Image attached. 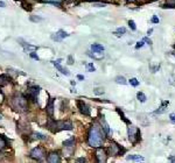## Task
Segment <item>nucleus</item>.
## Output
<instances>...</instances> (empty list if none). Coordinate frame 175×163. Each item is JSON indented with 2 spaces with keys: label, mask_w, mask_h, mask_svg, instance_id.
I'll return each instance as SVG.
<instances>
[{
  "label": "nucleus",
  "mask_w": 175,
  "mask_h": 163,
  "mask_svg": "<svg viewBox=\"0 0 175 163\" xmlns=\"http://www.w3.org/2000/svg\"><path fill=\"white\" fill-rule=\"evenodd\" d=\"M105 132L103 131L102 126L98 124H94L88 133V145L92 148H98L104 143L105 140Z\"/></svg>",
  "instance_id": "nucleus-1"
},
{
  "label": "nucleus",
  "mask_w": 175,
  "mask_h": 163,
  "mask_svg": "<svg viewBox=\"0 0 175 163\" xmlns=\"http://www.w3.org/2000/svg\"><path fill=\"white\" fill-rule=\"evenodd\" d=\"M73 127H74V126H73V122L69 121V120L56 121V120L50 119V120L47 122V128L50 129V131L54 132V133L60 132V131H71Z\"/></svg>",
  "instance_id": "nucleus-2"
},
{
  "label": "nucleus",
  "mask_w": 175,
  "mask_h": 163,
  "mask_svg": "<svg viewBox=\"0 0 175 163\" xmlns=\"http://www.w3.org/2000/svg\"><path fill=\"white\" fill-rule=\"evenodd\" d=\"M11 106L15 112H19V113L26 112L28 108L27 98L24 97L22 95H16L11 99Z\"/></svg>",
  "instance_id": "nucleus-3"
},
{
  "label": "nucleus",
  "mask_w": 175,
  "mask_h": 163,
  "mask_svg": "<svg viewBox=\"0 0 175 163\" xmlns=\"http://www.w3.org/2000/svg\"><path fill=\"white\" fill-rule=\"evenodd\" d=\"M127 133H128V140L131 142H132L133 145L138 143L140 141V129L136 126H132L131 125L128 128H127Z\"/></svg>",
  "instance_id": "nucleus-4"
},
{
  "label": "nucleus",
  "mask_w": 175,
  "mask_h": 163,
  "mask_svg": "<svg viewBox=\"0 0 175 163\" xmlns=\"http://www.w3.org/2000/svg\"><path fill=\"white\" fill-rule=\"evenodd\" d=\"M29 156L32 157V158H34V160H36V161H42L43 158L46 157V149L43 148V147H35V148H33L32 150H31V153H29Z\"/></svg>",
  "instance_id": "nucleus-5"
},
{
  "label": "nucleus",
  "mask_w": 175,
  "mask_h": 163,
  "mask_svg": "<svg viewBox=\"0 0 175 163\" xmlns=\"http://www.w3.org/2000/svg\"><path fill=\"white\" fill-rule=\"evenodd\" d=\"M107 155L109 156H120L124 152H125V149H123L119 145H117V143H111L110 146H109V148H107Z\"/></svg>",
  "instance_id": "nucleus-6"
},
{
  "label": "nucleus",
  "mask_w": 175,
  "mask_h": 163,
  "mask_svg": "<svg viewBox=\"0 0 175 163\" xmlns=\"http://www.w3.org/2000/svg\"><path fill=\"white\" fill-rule=\"evenodd\" d=\"M40 90H41L40 86H31L27 92V99H31L32 101H37Z\"/></svg>",
  "instance_id": "nucleus-7"
},
{
  "label": "nucleus",
  "mask_w": 175,
  "mask_h": 163,
  "mask_svg": "<svg viewBox=\"0 0 175 163\" xmlns=\"http://www.w3.org/2000/svg\"><path fill=\"white\" fill-rule=\"evenodd\" d=\"M107 156L109 155H107V152L105 149H103L100 147L97 148V150H96V160H97V162L105 163L107 161Z\"/></svg>",
  "instance_id": "nucleus-8"
},
{
  "label": "nucleus",
  "mask_w": 175,
  "mask_h": 163,
  "mask_svg": "<svg viewBox=\"0 0 175 163\" xmlns=\"http://www.w3.org/2000/svg\"><path fill=\"white\" fill-rule=\"evenodd\" d=\"M68 36H69V34H68L67 32H64V30L60 29L58 32H56L55 34L52 35V40H53V41H56V42H61L63 39L68 37Z\"/></svg>",
  "instance_id": "nucleus-9"
},
{
  "label": "nucleus",
  "mask_w": 175,
  "mask_h": 163,
  "mask_svg": "<svg viewBox=\"0 0 175 163\" xmlns=\"http://www.w3.org/2000/svg\"><path fill=\"white\" fill-rule=\"evenodd\" d=\"M77 106H78V108H79V112L82 113V114H84V115H86V116H89L90 115V107L88 106L84 101H82V100H78L77 101Z\"/></svg>",
  "instance_id": "nucleus-10"
},
{
  "label": "nucleus",
  "mask_w": 175,
  "mask_h": 163,
  "mask_svg": "<svg viewBox=\"0 0 175 163\" xmlns=\"http://www.w3.org/2000/svg\"><path fill=\"white\" fill-rule=\"evenodd\" d=\"M100 126H102L103 131L105 132V134H106L107 136H111V134H112V131H111L110 126H109V124L106 122V120L104 119V116H102V119H100Z\"/></svg>",
  "instance_id": "nucleus-11"
},
{
  "label": "nucleus",
  "mask_w": 175,
  "mask_h": 163,
  "mask_svg": "<svg viewBox=\"0 0 175 163\" xmlns=\"http://www.w3.org/2000/svg\"><path fill=\"white\" fill-rule=\"evenodd\" d=\"M47 162H49V163H58V162H61V157H60V155L56 152H53V153H50L48 155Z\"/></svg>",
  "instance_id": "nucleus-12"
},
{
  "label": "nucleus",
  "mask_w": 175,
  "mask_h": 163,
  "mask_svg": "<svg viewBox=\"0 0 175 163\" xmlns=\"http://www.w3.org/2000/svg\"><path fill=\"white\" fill-rule=\"evenodd\" d=\"M46 112L49 116L54 115V98H49V100L47 103V106H46Z\"/></svg>",
  "instance_id": "nucleus-13"
},
{
  "label": "nucleus",
  "mask_w": 175,
  "mask_h": 163,
  "mask_svg": "<svg viewBox=\"0 0 175 163\" xmlns=\"http://www.w3.org/2000/svg\"><path fill=\"white\" fill-rule=\"evenodd\" d=\"M53 64L55 65V68L58 70V71L62 74V75H65V76H69L70 75V72H69V70L68 69H65V68H63L58 62H56V61H53Z\"/></svg>",
  "instance_id": "nucleus-14"
},
{
  "label": "nucleus",
  "mask_w": 175,
  "mask_h": 163,
  "mask_svg": "<svg viewBox=\"0 0 175 163\" xmlns=\"http://www.w3.org/2000/svg\"><path fill=\"white\" fill-rule=\"evenodd\" d=\"M20 42H21V45L24 47V49H25V51H26V53H32V51H35V50L37 49V47L32 45V44H28V43L24 42L22 40H20Z\"/></svg>",
  "instance_id": "nucleus-15"
},
{
  "label": "nucleus",
  "mask_w": 175,
  "mask_h": 163,
  "mask_svg": "<svg viewBox=\"0 0 175 163\" xmlns=\"http://www.w3.org/2000/svg\"><path fill=\"white\" fill-rule=\"evenodd\" d=\"M75 143H76L75 137H70V139L65 140V141L63 142V147H64V148H71V149H75Z\"/></svg>",
  "instance_id": "nucleus-16"
},
{
  "label": "nucleus",
  "mask_w": 175,
  "mask_h": 163,
  "mask_svg": "<svg viewBox=\"0 0 175 163\" xmlns=\"http://www.w3.org/2000/svg\"><path fill=\"white\" fill-rule=\"evenodd\" d=\"M9 77L7 75H0V87L1 86H6L9 84Z\"/></svg>",
  "instance_id": "nucleus-17"
},
{
  "label": "nucleus",
  "mask_w": 175,
  "mask_h": 163,
  "mask_svg": "<svg viewBox=\"0 0 175 163\" xmlns=\"http://www.w3.org/2000/svg\"><path fill=\"white\" fill-rule=\"evenodd\" d=\"M91 49L94 50V53H102V51H104V45L103 44H99V43H94L92 45H91Z\"/></svg>",
  "instance_id": "nucleus-18"
},
{
  "label": "nucleus",
  "mask_w": 175,
  "mask_h": 163,
  "mask_svg": "<svg viewBox=\"0 0 175 163\" xmlns=\"http://www.w3.org/2000/svg\"><path fill=\"white\" fill-rule=\"evenodd\" d=\"M7 147V139L0 134V152H1L3 149H5Z\"/></svg>",
  "instance_id": "nucleus-19"
},
{
  "label": "nucleus",
  "mask_w": 175,
  "mask_h": 163,
  "mask_svg": "<svg viewBox=\"0 0 175 163\" xmlns=\"http://www.w3.org/2000/svg\"><path fill=\"white\" fill-rule=\"evenodd\" d=\"M127 161H137V162H140V161H144V157L140 156V155H128V156H127Z\"/></svg>",
  "instance_id": "nucleus-20"
},
{
  "label": "nucleus",
  "mask_w": 175,
  "mask_h": 163,
  "mask_svg": "<svg viewBox=\"0 0 175 163\" xmlns=\"http://www.w3.org/2000/svg\"><path fill=\"white\" fill-rule=\"evenodd\" d=\"M169 104V101L168 100H166V101H162V106L159 108V110H157L155 112H154V114H161V113H163L165 111H166V106Z\"/></svg>",
  "instance_id": "nucleus-21"
},
{
  "label": "nucleus",
  "mask_w": 175,
  "mask_h": 163,
  "mask_svg": "<svg viewBox=\"0 0 175 163\" xmlns=\"http://www.w3.org/2000/svg\"><path fill=\"white\" fill-rule=\"evenodd\" d=\"M32 139L33 140H46V135H43L41 133H32Z\"/></svg>",
  "instance_id": "nucleus-22"
},
{
  "label": "nucleus",
  "mask_w": 175,
  "mask_h": 163,
  "mask_svg": "<svg viewBox=\"0 0 175 163\" xmlns=\"http://www.w3.org/2000/svg\"><path fill=\"white\" fill-rule=\"evenodd\" d=\"M125 33H126V28H125V27H119V28H117V30H116L113 34L119 37V36H123Z\"/></svg>",
  "instance_id": "nucleus-23"
},
{
  "label": "nucleus",
  "mask_w": 175,
  "mask_h": 163,
  "mask_svg": "<svg viewBox=\"0 0 175 163\" xmlns=\"http://www.w3.org/2000/svg\"><path fill=\"white\" fill-rule=\"evenodd\" d=\"M137 99H138L140 103H145L147 98H146V96H145L144 92H138V93H137Z\"/></svg>",
  "instance_id": "nucleus-24"
},
{
  "label": "nucleus",
  "mask_w": 175,
  "mask_h": 163,
  "mask_svg": "<svg viewBox=\"0 0 175 163\" xmlns=\"http://www.w3.org/2000/svg\"><path fill=\"white\" fill-rule=\"evenodd\" d=\"M116 83L121 84V85H125L127 82H126L125 77H123V76H117V77H116Z\"/></svg>",
  "instance_id": "nucleus-25"
},
{
  "label": "nucleus",
  "mask_w": 175,
  "mask_h": 163,
  "mask_svg": "<svg viewBox=\"0 0 175 163\" xmlns=\"http://www.w3.org/2000/svg\"><path fill=\"white\" fill-rule=\"evenodd\" d=\"M85 66H86V70H88L89 72H94V71H96V68H95L94 63H88V64H85Z\"/></svg>",
  "instance_id": "nucleus-26"
},
{
  "label": "nucleus",
  "mask_w": 175,
  "mask_h": 163,
  "mask_svg": "<svg viewBox=\"0 0 175 163\" xmlns=\"http://www.w3.org/2000/svg\"><path fill=\"white\" fill-rule=\"evenodd\" d=\"M117 112H118V113H119V115L121 116V119H123V120H124L126 124H128V125H130V120H128V119L126 118V116H125V114L123 113V111H120L119 108H117Z\"/></svg>",
  "instance_id": "nucleus-27"
},
{
  "label": "nucleus",
  "mask_w": 175,
  "mask_h": 163,
  "mask_svg": "<svg viewBox=\"0 0 175 163\" xmlns=\"http://www.w3.org/2000/svg\"><path fill=\"white\" fill-rule=\"evenodd\" d=\"M128 83L132 85V86H138V85H139V80H138L137 78H131V79L128 80Z\"/></svg>",
  "instance_id": "nucleus-28"
},
{
  "label": "nucleus",
  "mask_w": 175,
  "mask_h": 163,
  "mask_svg": "<svg viewBox=\"0 0 175 163\" xmlns=\"http://www.w3.org/2000/svg\"><path fill=\"white\" fill-rule=\"evenodd\" d=\"M128 26H130V28L132 29V30H137V26H136V22H134L133 20H130V21H128Z\"/></svg>",
  "instance_id": "nucleus-29"
},
{
  "label": "nucleus",
  "mask_w": 175,
  "mask_h": 163,
  "mask_svg": "<svg viewBox=\"0 0 175 163\" xmlns=\"http://www.w3.org/2000/svg\"><path fill=\"white\" fill-rule=\"evenodd\" d=\"M144 43H145V41L144 40H141V41H139L137 44H136V49H140L141 47H144Z\"/></svg>",
  "instance_id": "nucleus-30"
},
{
  "label": "nucleus",
  "mask_w": 175,
  "mask_h": 163,
  "mask_svg": "<svg viewBox=\"0 0 175 163\" xmlns=\"http://www.w3.org/2000/svg\"><path fill=\"white\" fill-rule=\"evenodd\" d=\"M29 56H31L32 58H34V60H36V61H39V60H40V57H39V56H37V55H36V54L34 53V51H32V53H29Z\"/></svg>",
  "instance_id": "nucleus-31"
},
{
  "label": "nucleus",
  "mask_w": 175,
  "mask_h": 163,
  "mask_svg": "<svg viewBox=\"0 0 175 163\" xmlns=\"http://www.w3.org/2000/svg\"><path fill=\"white\" fill-rule=\"evenodd\" d=\"M153 23H159L160 22V20H159V18L157 16V15H153V18H152V20H151Z\"/></svg>",
  "instance_id": "nucleus-32"
},
{
  "label": "nucleus",
  "mask_w": 175,
  "mask_h": 163,
  "mask_svg": "<svg viewBox=\"0 0 175 163\" xmlns=\"http://www.w3.org/2000/svg\"><path fill=\"white\" fill-rule=\"evenodd\" d=\"M31 20H32V21H35V22H36V21H42V18H39V16L36 18V16L32 15V16H31Z\"/></svg>",
  "instance_id": "nucleus-33"
},
{
  "label": "nucleus",
  "mask_w": 175,
  "mask_h": 163,
  "mask_svg": "<svg viewBox=\"0 0 175 163\" xmlns=\"http://www.w3.org/2000/svg\"><path fill=\"white\" fill-rule=\"evenodd\" d=\"M169 118H170V121H172V122H175V113L169 114Z\"/></svg>",
  "instance_id": "nucleus-34"
},
{
  "label": "nucleus",
  "mask_w": 175,
  "mask_h": 163,
  "mask_svg": "<svg viewBox=\"0 0 175 163\" xmlns=\"http://www.w3.org/2000/svg\"><path fill=\"white\" fill-rule=\"evenodd\" d=\"M95 93H96V95H100V93H104V90H102V89H96V90H95Z\"/></svg>",
  "instance_id": "nucleus-35"
},
{
  "label": "nucleus",
  "mask_w": 175,
  "mask_h": 163,
  "mask_svg": "<svg viewBox=\"0 0 175 163\" xmlns=\"http://www.w3.org/2000/svg\"><path fill=\"white\" fill-rule=\"evenodd\" d=\"M142 40H144V41H145V42H147V43H148V44H152V41H151V40H149V39H148V37H144V39H142Z\"/></svg>",
  "instance_id": "nucleus-36"
},
{
  "label": "nucleus",
  "mask_w": 175,
  "mask_h": 163,
  "mask_svg": "<svg viewBox=\"0 0 175 163\" xmlns=\"http://www.w3.org/2000/svg\"><path fill=\"white\" fill-rule=\"evenodd\" d=\"M73 63H74V62H73V57L69 56V57H68V64H73Z\"/></svg>",
  "instance_id": "nucleus-37"
},
{
  "label": "nucleus",
  "mask_w": 175,
  "mask_h": 163,
  "mask_svg": "<svg viewBox=\"0 0 175 163\" xmlns=\"http://www.w3.org/2000/svg\"><path fill=\"white\" fill-rule=\"evenodd\" d=\"M76 161H77V162H85V161H86V160H85V158H84V157H81V158H77V160H76Z\"/></svg>",
  "instance_id": "nucleus-38"
},
{
  "label": "nucleus",
  "mask_w": 175,
  "mask_h": 163,
  "mask_svg": "<svg viewBox=\"0 0 175 163\" xmlns=\"http://www.w3.org/2000/svg\"><path fill=\"white\" fill-rule=\"evenodd\" d=\"M77 78H78L79 80H84V76H83V75H78Z\"/></svg>",
  "instance_id": "nucleus-39"
},
{
  "label": "nucleus",
  "mask_w": 175,
  "mask_h": 163,
  "mask_svg": "<svg viewBox=\"0 0 175 163\" xmlns=\"http://www.w3.org/2000/svg\"><path fill=\"white\" fill-rule=\"evenodd\" d=\"M0 7H3V8L6 7V4H5L4 1H0Z\"/></svg>",
  "instance_id": "nucleus-40"
},
{
  "label": "nucleus",
  "mask_w": 175,
  "mask_h": 163,
  "mask_svg": "<svg viewBox=\"0 0 175 163\" xmlns=\"http://www.w3.org/2000/svg\"><path fill=\"white\" fill-rule=\"evenodd\" d=\"M138 0H126V3H137Z\"/></svg>",
  "instance_id": "nucleus-41"
},
{
  "label": "nucleus",
  "mask_w": 175,
  "mask_h": 163,
  "mask_svg": "<svg viewBox=\"0 0 175 163\" xmlns=\"http://www.w3.org/2000/svg\"><path fill=\"white\" fill-rule=\"evenodd\" d=\"M152 33H153V29H152V28H151V29H148V30H147V35H151V34H152Z\"/></svg>",
  "instance_id": "nucleus-42"
},
{
  "label": "nucleus",
  "mask_w": 175,
  "mask_h": 163,
  "mask_svg": "<svg viewBox=\"0 0 175 163\" xmlns=\"http://www.w3.org/2000/svg\"><path fill=\"white\" fill-rule=\"evenodd\" d=\"M16 1H21L22 4H25V1H24V0H16Z\"/></svg>",
  "instance_id": "nucleus-43"
},
{
  "label": "nucleus",
  "mask_w": 175,
  "mask_h": 163,
  "mask_svg": "<svg viewBox=\"0 0 175 163\" xmlns=\"http://www.w3.org/2000/svg\"><path fill=\"white\" fill-rule=\"evenodd\" d=\"M3 119V116H1V114H0V120H1Z\"/></svg>",
  "instance_id": "nucleus-44"
},
{
  "label": "nucleus",
  "mask_w": 175,
  "mask_h": 163,
  "mask_svg": "<svg viewBox=\"0 0 175 163\" xmlns=\"http://www.w3.org/2000/svg\"><path fill=\"white\" fill-rule=\"evenodd\" d=\"M53 1H58L60 3V0H53Z\"/></svg>",
  "instance_id": "nucleus-45"
},
{
  "label": "nucleus",
  "mask_w": 175,
  "mask_h": 163,
  "mask_svg": "<svg viewBox=\"0 0 175 163\" xmlns=\"http://www.w3.org/2000/svg\"><path fill=\"white\" fill-rule=\"evenodd\" d=\"M0 93H1V90H0Z\"/></svg>",
  "instance_id": "nucleus-46"
},
{
  "label": "nucleus",
  "mask_w": 175,
  "mask_h": 163,
  "mask_svg": "<svg viewBox=\"0 0 175 163\" xmlns=\"http://www.w3.org/2000/svg\"><path fill=\"white\" fill-rule=\"evenodd\" d=\"M65 1H68V0H65Z\"/></svg>",
  "instance_id": "nucleus-47"
}]
</instances>
